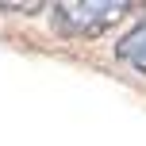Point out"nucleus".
<instances>
[{
  "label": "nucleus",
  "instance_id": "nucleus-1",
  "mask_svg": "<svg viewBox=\"0 0 146 146\" xmlns=\"http://www.w3.org/2000/svg\"><path fill=\"white\" fill-rule=\"evenodd\" d=\"M127 4H111V0H77V4H54V23L73 35H96V31L111 27Z\"/></svg>",
  "mask_w": 146,
  "mask_h": 146
},
{
  "label": "nucleus",
  "instance_id": "nucleus-2",
  "mask_svg": "<svg viewBox=\"0 0 146 146\" xmlns=\"http://www.w3.org/2000/svg\"><path fill=\"white\" fill-rule=\"evenodd\" d=\"M115 54L127 62V66H135V69L146 73V23H139L135 31H127V35L119 38V42H115Z\"/></svg>",
  "mask_w": 146,
  "mask_h": 146
},
{
  "label": "nucleus",
  "instance_id": "nucleus-3",
  "mask_svg": "<svg viewBox=\"0 0 146 146\" xmlns=\"http://www.w3.org/2000/svg\"><path fill=\"white\" fill-rule=\"evenodd\" d=\"M4 12H38V4H4Z\"/></svg>",
  "mask_w": 146,
  "mask_h": 146
}]
</instances>
